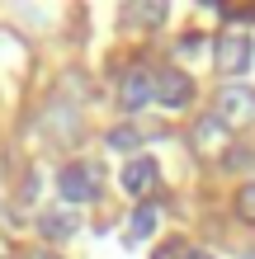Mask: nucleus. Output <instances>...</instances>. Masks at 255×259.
<instances>
[{
	"instance_id": "f3484780",
	"label": "nucleus",
	"mask_w": 255,
	"mask_h": 259,
	"mask_svg": "<svg viewBox=\"0 0 255 259\" xmlns=\"http://www.w3.org/2000/svg\"><path fill=\"white\" fill-rule=\"evenodd\" d=\"M175 254H189V250L179 245V240H170V245H161V254H156V259H175Z\"/></svg>"
},
{
	"instance_id": "f03ea898",
	"label": "nucleus",
	"mask_w": 255,
	"mask_h": 259,
	"mask_svg": "<svg viewBox=\"0 0 255 259\" xmlns=\"http://www.w3.org/2000/svg\"><path fill=\"white\" fill-rule=\"evenodd\" d=\"M38 123H43V132H48L57 146H76L81 137H85V118H81V104H66V99H57V95H52L48 104H43Z\"/></svg>"
},
{
	"instance_id": "4468645a",
	"label": "nucleus",
	"mask_w": 255,
	"mask_h": 259,
	"mask_svg": "<svg viewBox=\"0 0 255 259\" xmlns=\"http://www.w3.org/2000/svg\"><path fill=\"white\" fill-rule=\"evenodd\" d=\"M236 217L246 226H255V184H241L236 189Z\"/></svg>"
},
{
	"instance_id": "ddd939ff",
	"label": "nucleus",
	"mask_w": 255,
	"mask_h": 259,
	"mask_svg": "<svg viewBox=\"0 0 255 259\" xmlns=\"http://www.w3.org/2000/svg\"><path fill=\"white\" fill-rule=\"evenodd\" d=\"M156 203H142L137 212H132V240H147V236H156Z\"/></svg>"
},
{
	"instance_id": "0eeeda50",
	"label": "nucleus",
	"mask_w": 255,
	"mask_h": 259,
	"mask_svg": "<svg viewBox=\"0 0 255 259\" xmlns=\"http://www.w3.org/2000/svg\"><path fill=\"white\" fill-rule=\"evenodd\" d=\"M227 142H232V132L222 127L213 113L194 123V151H199V156H227V151H232Z\"/></svg>"
},
{
	"instance_id": "f257e3e1",
	"label": "nucleus",
	"mask_w": 255,
	"mask_h": 259,
	"mask_svg": "<svg viewBox=\"0 0 255 259\" xmlns=\"http://www.w3.org/2000/svg\"><path fill=\"white\" fill-rule=\"evenodd\" d=\"M213 118H217L227 132H232V127H250V123H255V90L241 85V80H227V85L213 95Z\"/></svg>"
},
{
	"instance_id": "f8f14e48",
	"label": "nucleus",
	"mask_w": 255,
	"mask_h": 259,
	"mask_svg": "<svg viewBox=\"0 0 255 259\" xmlns=\"http://www.w3.org/2000/svg\"><path fill=\"white\" fill-rule=\"evenodd\" d=\"M104 142H109V151H118V156H137L142 151V132L137 127H114Z\"/></svg>"
},
{
	"instance_id": "9b49d317",
	"label": "nucleus",
	"mask_w": 255,
	"mask_h": 259,
	"mask_svg": "<svg viewBox=\"0 0 255 259\" xmlns=\"http://www.w3.org/2000/svg\"><path fill=\"white\" fill-rule=\"evenodd\" d=\"M57 99H66V104L90 99V75H85V71H66V75H62V85H57Z\"/></svg>"
},
{
	"instance_id": "aec40b11",
	"label": "nucleus",
	"mask_w": 255,
	"mask_h": 259,
	"mask_svg": "<svg viewBox=\"0 0 255 259\" xmlns=\"http://www.w3.org/2000/svg\"><path fill=\"white\" fill-rule=\"evenodd\" d=\"M0 217H5V207H0Z\"/></svg>"
},
{
	"instance_id": "a211bd4d",
	"label": "nucleus",
	"mask_w": 255,
	"mask_h": 259,
	"mask_svg": "<svg viewBox=\"0 0 255 259\" xmlns=\"http://www.w3.org/2000/svg\"><path fill=\"white\" fill-rule=\"evenodd\" d=\"M185 259H213V254H203V250H189V254H185Z\"/></svg>"
},
{
	"instance_id": "2eb2a0df",
	"label": "nucleus",
	"mask_w": 255,
	"mask_h": 259,
	"mask_svg": "<svg viewBox=\"0 0 255 259\" xmlns=\"http://www.w3.org/2000/svg\"><path fill=\"white\" fill-rule=\"evenodd\" d=\"M203 48H208V38H203V33H185V38L175 42V52H179V57H199Z\"/></svg>"
},
{
	"instance_id": "1a4fd4ad",
	"label": "nucleus",
	"mask_w": 255,
	"mask_h": 259,
	"mask_svg": "<svg viewBox=\"0 0 255 259\" xmlns=\"http://www.w3.org/2000/svg\"><path fill=\"white\" fill-rule=\"evenodd\" d=\"M118 179H123V189L128 193H152L156 189V156H132L128 165H123V175H118Z\"/></svg>"
},
{
	"instance_id": "423d86ee",
	"label": "nucleus",
	"mask_w": 255,
	"mask_h": 259,
	"mask_svg": "<svg viewBox=\"0 0 255 259\" xmlns=\"http://www.w3.org/2000/svg\"><path fill=\"white\" fill-rule=\"evenodd\" d=\"M152 90H156V75L152 71H128V75H118V104H123L128 113H137L147 99H152Z\"/></svg>"
},
{
	"instance_id": "39448f33",
	"label": "nucleus",
	"mask_w": 255,
	"mask_h": 259,
	"mask_svg": "<svg viewBox=\"0 0 255 259\" xmlns=\"http://www.w3.org/2000/svg\"><path fill=\"white\" fill-rule=\"evenodd\" d=\"M194 95V80L185 71H156V90H152V99L161 104V109H185Z\"/></svg>"
},
{
	"instance_id": "6e6552de",
	"label": "nucleus",
	"mask_w": 255,
	"mask_h": 259,
	"mask_svg": "<svg viewBox=\"0 0 255 259\" xmlns=\"http://www.w3.org/2000/svg\"><path fill=\"white\" fill-rule=\"evenodd\" d=\"M38 231H43V240H71L81 231V212L76 207H48L38 217Z\"/></svg>"
},
{
	"instance_id": "dca6fc26",
	"label": "nucleus",
	"mask_w": 255,
	"mask_h": 259,
	"mask_svg": "<svg viewBox=\"0 0 255 259\" xmlns=\"http://www.w3.org/2000/svg\"><path fill=\"white\" fill-rule=\"evenodd\" d=\"M222 165H227V170H246V165H255V151H227V160H222Z\"/></svg>"
},
{
	"instance_id": "7ed1b4c3",
	"label": "nucleus",
	"mask_w": 255,
	"mask_h": 259,
	"mask_svg": "<svg viewBox=\"0 0 255 259\" xmlns=\"http://www.w3.org/2000/svg\"><path fill=\"white\" fill-rule=\"evenodd\" d=\"M57 189H62V198L71 207L76 203H95V198L104 193V170L95 160H76V165H62V175H57Z\"/></svg>"
},
{
	"instance_id": "20e7f679",
	"label": "nucleus",
	"mask_w": 255,
	"mask_h": 259,
	"mask_svg": "<svg viewBox=\"0 0 255 259\" xmlns=\"http://www.w3.org/2000/svg\"><path fill=\"white\" fill-rule=\"evenodd\" d=\"M213 57H217V71L222 75H246L250 71V38L246 33H222L217 48H213Z\"/></svg>"
},
{
	"instance_id": "9d476101",
	"label": "nucleus",
	"mask_w": 255,
	"mask_h": 259,
	"mask_svg": "<svg viewBox=\"0 0 255 259\" xmlns=\"http://www.w3.org/2000/svg\"><path fill=\"white\" fill-rule=\"evenodd\" d=\"M123 24L156 28V24H166V5L161 0H132V5H123Z\"/></svg>"
},
{
	"instance_id": "6ab92c4d",
	"label": "nucleus",
	"mask_w": 255,
	"mask_h": 259,
	"mask_svg": "<svg viewBox=\"0 0 255 259\" xmlns=\"http://www.w3.org/2000/svg\"><path fill=\"white\" fill-rule=\"evenodd\" d=\"M28 259H57V254H48V250H33V254H28Z\"/></svg>"
}]
</instances>
